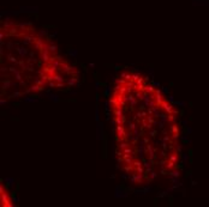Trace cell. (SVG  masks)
Returning a JSON list of instances; mask_svg holds the SVG:
<instances>
[{"label":"cell","mask_w":209,"mask_h":207,"mask_svg":"<svg viewBox=\"0 0 209 207\" xmlns=\"http://www.w3.org/2000/svg\"><path fill=\"white\" fill-rule=\"evenodd\" d=\"M79 69L47 35L27 22L6 19L0 25L1 103L65 90L79 80Z\"/></svg>","instance_id":"obj_2"},{"label":"cell","mask_w":209,"mask_h":207,"mask_svg":"<svg viewBox=\"0 0 209 207\" xmlns=\"http://www.w3.org/2000/svg\"><path fill=\"white\" fill-rule=\"evenodd\" d=\"M0 202H1L0 205L3 207H12L15 205L12 196L10 195V193L4 185V183L0 184Z\"/></svg>","instance_id":"obj_3"},{"label":"cell","mask_w":209,"mask_h":207,"mask_svg":"<svg viewBox=\"0 0 209 207\" xmlns=\"http://www.w3.org/2000/svg\"><path fill=\"white\" fill-rule=\"evenodd\" d=\"M108 109L118 168L132 185L148 187L178 171L179 110L147 76L119 73L108 95Z\"/></svg>","instance_id":"obj_1"}]
</instances>
